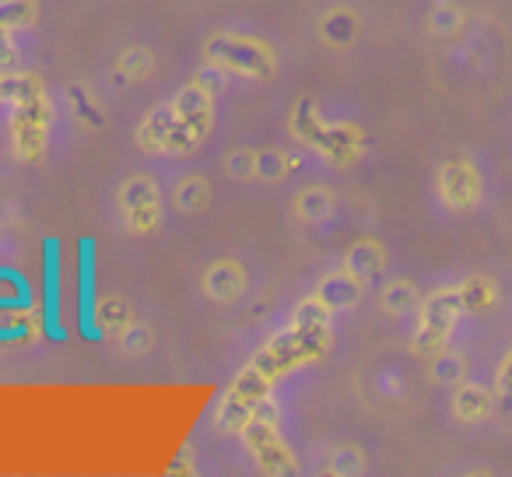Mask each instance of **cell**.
I'll return each mask as SVG.
<instances>
[{"label":"cell","instance_id":"20","mask_svg":"<svg viewBox=\"0 0 512 477\" xmlns=\"http://www.w3.org/2000/svg\"><path fill=\"white\" fill-rule=\"evenodd\" d=\"M32 306V288L18 271L0 267V306Z\"/></svg>","mask_w":512,"mask_h":477},{"label":"cell","instance_id":"14","mask_svg":"<svg viewBox=\"0 0 512 477\" xmlns=\"http://www.w3.org/2000/svg\"><path fill=\"white\" fill-rule=\"evenodd\" d=\"M204 285H207V292H211V299L232 302L235 295L246 288V274H242V267L232 264V260H221V264H214L211 271H207Z\"/></svg>","mask_w":512,"mask_h":477},{"label":"cell","instance_id":"15","mask_svg":"<svg viewBox=\"0 0 512 477\" xmlns=\"http://www.w3.org/2000/svg\"><path fill=\"white\" fill-rule=\"evenodd\" d=\"M362 285L365 281H358L355 274H334V278H327L320 285V299L327 309H351L358 299H362Z\"/></svg>","mask_w":512,"mask_h":477},{"label":"cell","instance_id":"22","mask_svg":"<svg viewBox=\"0 0 512 477\" xmlns=\"http://www.w3.org/2000/svg\"><path fill=\"white\" fill-rule=\"evenodd\" d=\"M428 22H432V32H439V36H453L463 25V11L456 8V4H449V0H439Z\"/></svg>","mask_w":512,"mask_h":477},{"label":"cell","instance_id":"5","mask_svg":"<svg viewBox=\"0 0 512 477\" xmlns=\"http://www.w3.org/2000/svg\"><path fill=\"white\" fill-rule=\"evenodd\" d=\"M435 186H439V200L456 214H470L484 197L481 172H477V165L463 155H453L439 165Z\"/></svg>","mask_w":512,"mask_h":477},{"label":"cell","instance_id":"8","mask_svg":"<svg viewBox=\"0 0 512 477\" xmlns=\"http://www.w3.org/2000/svg\"><path fill=\"white\" fill-rule=\"evenodd\" d=\"M123 218H127L130 232L148 235L162 225V197L151 176H130L123 186Z\"/></svg>","mask_w":512,"mask_h":477},{"label":"cell","instance_id":"16","mask_svg":"<svg viewBox=\"0 0 512 477\" xmlns=\"http://www.w3.org/2000/svg\"><path fill=\"white\" fill-rule=\"evenodd\" d=\"M32 306H0V341L18 344L32 337Z\"/></svg>","mask_w":512,"mask_h":477},{"label":"cell","instance_id":"1","mask_svg":"<svg viewBox=\"0 0 512 477\" xmlns=\"http://www.w3.org/2000/svg\"><path fill=\"white\" fill-rule=\"evenodd\" d=\"M330 348V323H299L292 320V327L285 334H278L267 344L253 362L242 369V376L232 383V390L225 393L218 407V428L225 432H242L249 425L260 404L267 400L271 386L278 383L285 372L299 369L306 362H316L323 351Z\"/></svg>","mask_w":512,"mask_h":477},{"label":"cell","instance_id":"6","mask_svg":"<svg viewBox=\"0 0 512 477\" xmlns=\"http://www.w3.org/2000/svg\"><path fill=\"white\" fill-rule=\"evenodd\" d=\"M207 57L221 71L249 74V78H267L274 67L271 50L246 36H214L211 46H207Z\"/></svg>","mask_w":512,"mask_h":477},{"label":"cell","instance_id":"7","mask_svg":"<svg viewBox=\"0 0 512 477\" xmlns=\"http://www.w3.org/2000/svg\"><path fill=\"white\" fill-rule=\"evenodd\" d=\"M242 432H246L249 449L256 453V460H260V467H264L267 474H288V470H292V453H288L285 442H281L274 407L267 404V400L260 404V411L249 418V425L242 428Z\"/></svg>","mask_w":512,"mask_h":477},{"label":"cell","instance_id":"2","mask_svg":"<svg viewBox=\"0 0 512 477\" xmlns=\"http://www.w3.org/2000/svg\"><path fill=\"white\" fill-rule=\"evenodd\" d=\"M8 102L15 106L11 116V134H15V151L25 162H36L46 148V134H50V102L46 92L32 74H11Z\"/></svg>","mask_w":512,"mask_h":477},{"label":"cell","instance_id":"3","mask_svg":"<svg viewBox=\"0 0 512 477\" xmlns=\"http://www.w3.org/2000/svg\"><path fill=\"white\" fill-rule=\"evenodd\" d=\"M463 316V299L460 285L456 288H435L428 299H421L418 306V327H414V351L425 358L439 355L442 348H449L453 330Z\"/></svg>","mask_w":512,"mask_h":477},{"label":"cell","instance_id":"17","mask_svg":"<svg viewBox=\"0 0 512 477\" xmlns=\"http://www.w3.org/2000/svg\"><path fill=\"white\" fill-rule=\"evenodd\" d=\"M383 264H386V257L376 243H358L355 250L348 253V267H344V271L355 274L358 281H369L383 271Z\"/></svg>","mask_w":512,"mask_h":477},{"label":"cell","instance_id":"11","mask_svg":"<svg viewBox=\"0 0 512 477\" xmlns=\"http://www.w3.org/2000/svg\"><path fill=\"white\" fill-rule=\"evenodd\" d=\"M495 407H498L495 390H488L484 383H477V379H463V383H456L453 414L463 421V425H484V421L495 414Z\"/></svg>","mask_w":512,"mask_h":477},{"label":"cell","instance_id":"13","mask_svg":"<svg viewBox=\"0 0 512 477\" xmlns=\"http://www.w3.org/2000/svg\"><path fill=\"white\" fill-rule=\"evenodd\" d=\"M172 123H176V106H158L155 113L141 123V130H137V144H141L144 151H151V155L165 151L169 134H172Z\"/></svg>","mask_w":512,"mask_h":477},{"label":"cell","instance_id":"19","mask_svg":"<svg viewBox=\"0 0 512 477\" xmlns=\"http://www.w3.org/2000/svg\"><path fill=\"white\" fill-rule=\"evenodd\" d=\"M432 376H435V383L456 386V383H463V376H467V362H463L460 351L442 348L439 355H432Z\"/></svg>","mask_w":512,"mask_h":477},{"label":"cell","instance_id":"23","mask_svg":"<svg viewBox=\"0 0 512 477\" xmlns=\"http://www.w3.org/2000/svg\"><path fill=\"white\" fill-rule=\"evenodd\" d=\"M495 397H498V404H502L505 411H512V351L502 358V365H498V376H495Z\"/></svg>","mask_w":512,"mask_h":477},{"label":"cell","instance_id":"18","mask_svg":"<svg viewBox=\"0 0 512 477\" xmlns=\"http://www.w3.org/2000/svg\"><path fill=\"white\" fill-rule=\"evenodd\" d=\"M421 306V292L411 285V281H390L383 288V309L390 316H407Z\"/></svg>","mask_w":512,"mask_h":477},{"label":"cell","instance_id":"9","mask_svg":"<svg viewBox=\"0 0 512 477\" xmlns=\"http://www.w3.org/2000/svg\"><path fill=\"white\" fill-rule=\"evenodd\" d=\"M78 327L88 341H102L99 327V295H95V243L81 239L78 246Z\"/></svg>","mask_w":512,"mask_h":477},{"label":"cell","instance_id":"24","mask_svg":"<svg viewBox=\"0 0 512 477\" xmlns=\"http://www.w3.org/2000/svg\"><path fill=\"white\" fill-rule=\"evenodd\" d=\"M362 467H365V456L358 449H337V460L330 463V470H337V474H358Z\"/></svg>","mask_w":512,"mask_h":477},{"label":"cell","instance_id":"4","mask_svg":"<svg viewBox=\"0 0 512 477\" xmlns=\"http://www.w3.org/2000/svg\"><path fill=\"white\" fill-rule=\"evenodd\" d=\"M172 106H176V123H172L165 151L169 155H186V151H193L204 141L207 127H211V92L204 85H193L186 92H179V99Z\"/></svg>","mask_w":512,"mask_h":477},{"label":"cell","instance_id":"12","mask_svg":"<svg viewBox=\"0 0 512 477\" xmlns=\"http://www.w3.org/2000/svg\"><path fill=\"white\" fill-rule=\"evenodd\" d=\"M460 299H463V313L484 316V313H495L498 302H502V292H498V281L488 278V274H470V278L460 281Z\"/></svg>","mask_w":512,"mask_h":477},{"label":"cell","instance_id":"10","mask_svg":"<svg viewBox=\"0 0 512 477\" xmlns=\"http://www.w3.org/2000/svg\"><path fill=\"white\" fill-rule=\"evenodd\" d=\"M46 257V278H43V330L53 341H67L64 313H60V243L46 239L43 243Z\"/></svg>","mask_w":512,"mask_h":477},{"label":"cell","instance_id":"21","mask_svg":"<svg viewBox=\"0 0 512 477\" xmlns=\"http://www.w3.org/2000/svg\"><path fill=\"white\" fill-rule=\"evenodd\" d=\"M36 18V0H0V29L15 32Z\"/></svg>","mask_w":512,"mask_h":477}]
</instances>
